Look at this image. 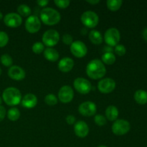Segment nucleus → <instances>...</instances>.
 I'll return each instance as SVG.
<instances>
[{
  "instance_id": "f257e3e1",
  "label": "nucleus",
  "mask_w": 147,
  "mask_h": 147,
  "mask_svg": "<svg viewBox=\"0 0 147 147\" xmlns=\"http://www.w3.org/2000/svg\"><path fill=\"white\" fill-rule=\"evenodd\" d=\"M106 68L103 62L98 59H94L88 63L86 66V74L90 78L98 80L104 77Z\"/></svg>"
},
{
  "instance_id": "f03ea898",
  "label": "nucleus",
  "mask_w": 147,
  "mask_h": 147,
  "mask_svg": "<svg viewBox=\"0 0 147 147\" xmlns=\"http://www.w3.org/2000/svg\"><path fill=\"white\" fill-rule=\"evenodd\" d=\"M40 17L41 21L48 26L55 25L58 24L61 20L60 13L51 7H45L40 12Z\"/></svg>"
},
{
  "instance_id": "7ed1b4c3",
  "label": "nucleus",
  "mask_w": 147,
  "mask_h": 147,
  "mask_svg": "<svg viewBox=\"0 0 147 147\" xmlns=\"http://www.w3.org/2000/svg\"><path fill=\"white\" fill-rule=\"evenodd\" d=\"M22 98V97L21 92L16 88H7L3 91L2 100L8 106H17L21 103Z\"/></svg>"
},
{
  "instance_id": "20e7f679",
  "label": "nucleus",
  "mask_w": 147,
  "mask_h": 147,
  "mask_svg": "<svg viewBox=\"0 0 147 147\" xmlns=\"http://www.w3.org/2000/svg\"><path fill=\"white\" fill-rule=\"evenodd\" d=\"M131 125L128 121L124 119H117L112 125V132L116 136H123L130 131Z\"/></svg>"
},
{
  "instance_id": "39448f33",
  "label": "nucleus",
  "mask_w": 147,
  "mask_h": 147,
  "mask_svg": "<svg viewBox=\"0 0 147 147\" xmlns=\"http://www.w3.org/2000/svg\"><path fill=\"white\" fill-rule=\"evenodd\" d=\"M80 20L86 28H94L99 22L98 15L93 11H86L83 12Z\"/></svg>"
},
{
  "instance_id": "423d86ee",
  "label": "nucleus",
  "mask_w": 147,
  "mask_h": 147,
  "mask_svg": "<svg viewBox=\"0 0 147 147\" xmlns=\"http://www.w3.org/2000/svg\"><path fill=\"white\" fill-rule=\"evenodd\" d=\"M121 39V34L119 30L115 27L108 29L104 34V40L108 46L115 47L119 44Z\"/></svg>"
},
{
  "instance_id": "0eeeda50",
  "label": "nucleus",
  "mask_w": 147,
  "mask_h": 147,
  "mask_svg": "<svg viewBox=\"0 0 147 147\" xmlns=\"http://www.w3.org/2000/svg\"><path fill=\"white\" fill-rule=\"evenodd\" d=\"M42 43L47 47L56 45L60 40V34L55 30H48L43 34L42 37Z\"/></svg>"
},
{
  "instance_id": "6e6552de",
  "label": "nucleus",
  "mask_w": 147,
  "mask_h": 147,
  "mask_svg": "<svg viewBox=\"0 0 147 147\" xmlns=\"http://www.w3.org/2000/svg\"><path fill=\"white\" fill-rule=\"evenodd\" d=\"M73 86L79 93L83 95L89 93L92 89V85L90 82L84 78H77L75 79L73 82Z\"/></svg>"
},
{
  "instance_id": "1a4fd4ad",
  "label": "nucleus",
  "mask_w": 147,
  "mask_h": 147,
  "mask_svg": "<svg viewBox=\"0 0 147 147\" xmlns=\"http://www.w3.org/2000/svg\"><path fill=\"white\" fill-rule=\"evenodd\" d=\"M70 50L72 54L78 58L85 57L88 53V48L86 44L80 40L73 41V42L70 45Z\"/></svg>"
},
{
  "instance_id": "9d476101",
  "label": "nucleus",
  "mask_w": 147,
  "mask_h": 147,
  "mask_svg": "<svg viewBox=\"0 0 147 147\" xmlns=\"http://www.w3.org/2000/svg\"><path fill=\"white\" fill-rule=\"evenodd\" d=\"M116 82L111 78L101 79L98 83V89L101 93L108 94L113 92L116 88Z\"/></svg>"
},
{
  "instance_id": "9b49d317",
  "label": "nucleus",
  "mask_w": 147,
  "mask_h": 147,
  "mask_svg": "<svg viewBox=\"0 0 147 147\" xmlns=\"http://www.w3.org/2000/svg\"><path fill=\"white\" fill-rule=\"evenodd\" d=\"M25 29L29 33H36L40 30L41 22L38 17L35 15H30L25 21Z\"/></svg>"
},
{
  "instance_id": "f8f14e48",
  "label": "nucleus",
  "mask_w": 147,
  "mask_h": 147,
  "mask_svg": "<svg viewBox=\"0 0 147 147\" xmlns=\"http://www.w3.org/2000/svg\"><path fill=\"white\" fill-rule=\"evenodd\" d=\"M97 106L92 101H85L78 107V111L82 116L90 117L96 115Z\"/></svg>"
},
{
  "instance_id": "ddd939ff",
  "label": "nucleus",
  "mask_w": 147,
  "mask_h": 147,
  "mask_svg": "<svg viewBox=\"0 0 147 147\" xmlns=\"http://www.w3.org/2000/svg\"><path fill=\"white\" fill-rule=\"evenodd\" d=\"M4 22L6 26L11 28L20 27L22 23V18L17 13L11 12L6 14L4 17Z\"/></svg>"
},
{
  "instance_id": "4468645a",
  "label": "nucleus",
  "mask_w": 147,
  "mask_h": 147,
  "mask_svg": "<svg viewBox=\"0 0 147 147\" xmlns=\"http://www.w3.org/2000/svg\"><path fill=\"white\" fill-rule=\"evenodd\" d=\"M74 97L73 89L70 86H63L58 92V99L63 103H68Z\"/></svg>"
},
{
  "instance_id": "2eb2a0df",
  "label": "nucleus",
  "mask_w": 147,
  "mask_h": 147,
  "mask_svg": "<svg viewBox=\"0 0 147 147\" xmlns=\"http://www.w3.org/2000/svg\"><path fill=\"white\" fill-rule=\"evenodd\" d=\"M8 76L12 80L20 81L24 79L26 73L22 67L17 65H13L11 66L8 70Z\"/></svg>"
},
{
  "instance_id": "dca6fc26",
  "label": "nucleus",
  "mask_w": 147,
  "mask_h": 147,
  "mask_svg": "<svg viewBox=\"0 0 147 147\" xmlns=\"http://www.w3.org/2000/svg\"><path fill=\"white\" fill-rule=\"evenodd\" d=\"M74 131L78 137L85 138L88 135L89 127L86 122L79 121L75 123Z\"/></svg>"
},
{
  "instance_id": "f3484780",
  "label": "nucleus",
  "mask_w": 147,
  "mask_h": 147,
  "mask_svg": "<svg viewBox=\"0 0 147 147\" xmlns=\"http://www.w3.org/2000/svg\"><path fill=\"white\" fill-rule=\"evenodd\" d=\"M20 103L25 109H32L37 104V98L32 93H27L22 98Z\"/></svg>"
},
{
  "instance_id": "a211bd4d",
  "label": "nucleus",
  "mask_w": 147,
  "mask_h": 147,
  "mask_svg": "<svg viewBox=\"0 0 147 147\" xmlns=\"http://www.w3.org/2000/svg\"><path fill=\"white\" fill-rule=\"evenodd\" d=\"M74 67V61L72 58L65 57L58 63V69L63 73H68Z\"/></svg>"
},
{
  "instance_id": "6ab92c4d",
  "label": "nucleus",
  "mask_w": 147,
  "mask_h": 147,
  "mask_svg": "<svg viewBox=\"0 0 147 147\" xmlns=\"http://www.w3.org/2000/svg\"><path fill=\"white\" fill-rule=\"evenodd\" d=\"M43 54H44L45 58L50 62L57 61L60 57V55H59L57 50L53 47H47V48L45 49Z\"/></svg>"
},
{
  "instance_id": "aec40b11",
  "label": "nucleus",
  "mask_w": 147,
  "mask_h": 147,
  "mask_svg": "<svg viewBox=\"0 0 147 147\" xmlns=\"http://www.w3.org/2000/svg\"><path fill=\"white\" fill-rule=\"evenodd\" d=\"M105 114H106V119L111 121H115L117 120L119 112L117 107H116L115 106H109L106 109Z\"/></svg>"
},
{
  "instance_id": "412c9836",
  "label": "nucleus",
  "mask_w": 147,
  "mask_h": 147,
  "mask_svg": "<svg viewBox=\"0 0 147 147\" xmlns=\"http://www.w3.org/2000/svg\"><path fill=\"white\" fill-rule=\"evenodd\" d=\"M88 38L90 41L94 45H100L103 42L101 33L96 30H93L89 32Z\"/></svg>"
},
{
  "instance_id": "4be33fe9",
  "label": "nucleus",
  "mask_w": 147,
  "mask_h": 147,
  "mask_svg": "<svg viewBox=\"0 0 147 147\" xmlns=\"http://www.w3.org/2000/svg\"><path fill=\"white\" fill-rule=\"evenodd\" d=\"M134 99L139 104H146L147 103V92L144 90H136L134 93Z\"/></svg>"
},
{
  "instance_id": "5701e85b",
  "label": "nucleus",
  "mask_w": 147,
  "mask_h": 147,
  "mask_svg": "<svg viewBox=\"0 0 147 147\" xmlns=\"http://www.w3.org/2000/svg\"><path fill=\"white\" fill-rule=\"evenodd\" d=\"M123 1L121 0H108L106 5L108 9L112 11H116L121 7Z\"/></svg>"
},
{
  "instance_id": "b1692460",
  "label": "nucleus",
  "mask_w": 147,
  "mask_h": 147,
  "mask_svg": "<svg viewBox=\"0 0 147 147\" xmlns=\"http://www.w3.org/2000/svg\"><path fill=\"white\" fill-rule=\"evenodd\" d=\"M101 60L103 64L111 65H113L116 62V56L113 53H106L103 54L101 57Z\"/></svg>"
},
{
  "instance_id": "393cba45",
  "label": "nucleus",
  "mask_w": 147,
  "mask_h": 147,
  "mask_svg": "<svg viewBox=\"0 0 147 147\" xmlns=\"http://www.w3.org/2000/svg\"><path fill=\"white\" fill-rule=\"evenodd\" d=\"M7 117L11 121H16L20 117V111L17 108H11L7 111Z\"/></svg>"
},
{
  "instance_id": "a878e982",
  "label": "nucleus",
  "mask_w": 147,
  "mask_h": 147,
  "mask_svg": "<svg viewBox=\"0 0 147 147\" xmlns=\"http://www.w3.org/2000/svg\"><path fill=\"white\" fill-rule=\"evenodd\" d=\"M17 11H18V14H20L21 17H30L32 10L27 4H20L17 7Z\"/></svg>"
},
{
  "instance_id": "bb28decb",
  "label": "nucleus",
  "mask_w": 147,
  "mask_h": 147,
  "mask_svg": "<svg viewBox=\"0 0 147 147\" xmlns=\"http://www.w3.org/2000/svg\"><path fill=\"white\" fill-rule=\"evenodd\" d=\"M1 63L5 67H11L13 63V60L11 56L8 54H4L0 57Z\"/></svg>"
},
{
  "instance_id": "cd10ccee",
  "label": "nucleus",
  "mask_w": 147,
  "mask_h": 147,
  "mask_svg": "<svg viewBox=\"0 0 147 147\" xmlns=\"http://www.w3.org/2000/svg\"><path fill=\"white\" fill-rule=\"evenodd\" d=\"M45 102L48 106H55L57 103V98L54 94H52V93L47 94L45 98Z\"/></svg>"
},
{
  "instance_id": "c85d7f7f",
  "label": "nucleus",
  "mask_w": 147,
  "mask_h": 147,
  "mask_svg": "<svg viewBox=\"0 0 147 147\" xmlns=\"http://www.w3.org/2000/svg\"><path fill=\"white\" fill-rule=\"evenodd\" d=\"M32 52L35 54H41L43 53L45 50V45L42 42H37L34 43L32 47Z\"/></svg>"
},
{
  "instance_id": "c756f323",
  "label": "nucleus",
  "mask_w": 147,
  "mask_h": 147,
  "mask_svg": "<svg viewBox=\"0 0 147 147\" xmlns=\"http://www.w3.org/2000/svg\"><path fill=\"white\" fill-rule=\"evenodd\" d=\"M94 121L98 126H103L107 123V119L104 116L101 114L95 115L94 116Z\"/></svg>"
},
{
  "instance_id": "7c9ffc66",
  "label": "nucleus",
  "mask_w": 147,
  "mask_h": 147,
  "mask_svg": "<svg viewBox=\"0 0 147 147\" xmlns=\"http://www.w3.org/2000/svg\"><path fill=\"white\" fill-rule=\"evenodd\" d=\"M9 42V36L5 32L0 31V48L5 47Z\"/></svg>"
},
{
  "instance_id": "2f4dec72",
  "label": "nucleus",
  "mask_w": 147,
  "mask_h": 147,
  "mask_svg": "<svg viewBox=\"0 0 147 147\" xmlns=\"http://www.w3.org/2000/svg\"><path fill=\"white\" fill-rule=\"evenodd\" d=\"M114 52L117 55L123 56L126 53V49L123 45L118 44L114 47Z\"/></svg>"
},
{
  "instance_id": "473e14b6",
  "label": "nucleus",
  "mask_w": 147,
  "mask_h": 147,
  "mask_svg": "<svg viewBox=\"0 0 147 147\" xmlns=\"http://www.w3.org/2000/svg\"><path fill=\"white\" fill-rule=\"evenodd\" d=\"M54 3L60 9H66L69 7L70 1L69 0H55Z\"/></svg>"
},
{
  "instance_id": "72a5a7b5",
  "label": "nucleus",
  "mask_w": 147,
  "mask_h": 147,
  "mask_svg": "<svg viewBox=\"0 0 147 147\" xmlns=\"http://www.w3.org/2000/svg\"><path fill=\"white\" fill-rule=\"evenodd\" d=\"M62 40H63V43L67 45H70L73 42V37L69 34H63V37H62Z\"/></svg>"
},
{
  "instance_id": "f704fd0d",
  "label": "nucleus",
  "mask_w": 147,
  "mask_h": 147,
  "mask_svg": "<svg viewBox=\"0 0 147 147\" xmlns=\"http://www.w3.org/2000/svg\"><path fill=\"white\" fill-rule=\"evenodd\" d=\"M65 120H66V122H67L68 124L73 125L76 123V119L74 116H73V115H68V116L66 117Z\"/></svg>"
},
{
  "instance_id": "c9c22d12",
  "label": "nucleus",
  "mask_w": 147,
  "mask_h": 147,
  "mask_svg": "<svg viewBox=\"0 0 147 147\" xmlns=\"http://www.w3.org/2000/svg\"><path fill=\"white\" fill-rule=\"evenodd\" d=\"M6 109L2 106H0V122L2 121L6 116Z\"/></svg>"
},
{
  "instance_id": "e433bc0d",
  "label": "nucleus",
  "mask_w": 147,
  "mask_h": 147,
  "mask_svg": "<svg viewBox=\"0 0 147 147\" xmlns=\"http://www.w3.org/2000/svg\"><path fill=\"white\" fill-rule=\"evenodd\" d=\"M37 4L40 7H45L49 4V1L48 0H38V1H37Z\"/></svg>"
},
{
  "instance_id": "4c0bfd02",
  "label": "nucleus",
  "mask_w": 147,
  "mask_h": 147,
  "mask_svg": "<svg viewBox=\"0 0 147 147\" xmlns=\"http://www.w3.org/2000/svg\"><path fill=\"white\" fill-rule=\"evenodd\" d=\"M103 52H104V53H112L113 52V48H112V47H110V46H105L104 48H103Z\"/></svg>"
},
{
  "instance_id": "58836bf2",
  "label": "nucleus",
  "mask_w": 147,
  "mask_h": 147,
  "mask_svg": "<svg viewBox=\"0 0 147 147\" xmlns=\"http://www.w3.org/2000/svg\"><path fill=\"white\" fill-rule=\"evenodd\" d=\"M87 1L88 4H92V5H95V4H98V3L100 2V0H90H90H88V1Z\"/></svg>"
},
{
  "instance_id": "ea45409f",
  "label": "nucleus",
  "mask_w": 147,
  "mask_h": 147,
  "mask_svg": "<svg viewBox=\"0 0 147 147\" xmlns=\"http://www.w3.org/2000/svg\"><path fill=\"white\" fill-rule=\"evenodd\" d=\"M142 36H143L144 39V40L147 42V27L143 30V32H142Z\"/></svg>"
},
{
  "instance_id": "a19ab883",
  "label": "nucleus",
  "mask_w": 147,
  "mask_h": 147,
  "mask_svg": "<svg viewBox=\"0 0 147 147\" xmlns=\"http://www.w3.org/2000/svg\"><path fill=\"white\" fill-rule=\"evenodd\" d=\"M83 31H84V32L83 33V35H85V34H86V33H87V28H86V27H85V28H82V30H81V32H83Z\"/></svg>"
},
{
  "instance_id": "79ce46f5",
  "label": "nucleus",
  "mask_w": 147,
  "mask_h": 147,
  "mask_svg": "<svg viewBox=\"0 0 147 147\" xmlns=\"http://www.w3.org/2000/svg\"><path fill=\"white\" fill-rule=\"evenodd\" d=\"M3 18H4V17H3V14H2V13H1V11H0V20H2Z\"/></svg>"
},
{
  "instance_id": "37998d69",
  "label": "nucleus",
  "mask_w": 147,
  "mask_h": 147,
  "mask_svg": "<svg viewBox=\"0 0 147 147\" xmlns=\"http://www.w3.org/2000/svg\"><path fill=\"white\" fill-rule=\"evenodd\" d=\"M1 103H2V98L0 97V106H1Z\"/></svg>"
},
{
  "instance_id": "c03bdc74",
  "label": "nucleus",
  "mask_w": 147,
  "mask_h": 147,
  "mask_svg": "<svg viewBox=\"0 0 147 147\" xmlns=\"http://www.w3.org/2000/svg\"><path fill=\"white\" fill-rule=\"evenodd\" d=\"M98 147H108V146H104V145H101V146H98Z\"/></svg>"
},
{
  "instance_id": "a18cd8bd",
  "label": "nucleus",
  "mask_w": 147,
  "mask_h": 147,
  "mask_svg": "<svg viewBox=\"0 0 147 147\" xmlns=\"http://www.w3.org/2000/svg\"><path fill=\"white\" fill-rule=\"evenodd\" d=\"M1 67H0V76H1Z\"/></svg>"
}]
</instances>
